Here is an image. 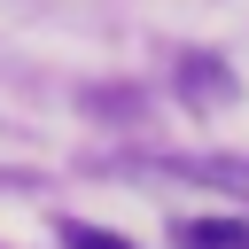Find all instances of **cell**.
<instances>
[{"label": "cell", "mask_w": 249, "mask_h": 249, "mask_svg": "<svg viewBox=\"0 0 249 249\" xmlns=\"http://www.w3.org/2000/svg\"><path fill=\"white\" fill-rule=\"evenodd\" d=\"M132 171H156V179H202V187L249 202V163H241V156H163V163H132Z\"/></svg>", "instance_id": "cell-1"}, {"label": "cell", "mask_w": 249, "mask_h": 249, "mask_svg": "<svg viewBox=\"0 0 249 249\" xmlns=\"http://www.w3.org/2000/svg\"><path fill=\"white\" fill-rule=\"evenodd\" d=\"M171 241L179 249H249V218H179Z\"/></svg>", "instance_id": "cell-2"}, {"label": "cell", "mask_w": 249, "mask_h": 249, "mask_svg": "<svg viewBox=\"0 0 249 249\" xmlns=\"http://www.w3.org/2000/svg\"><path fill=\"white\" fill-rule=\"evenodd\" d=\"M179 93H187V101H226V93H233V70H226L218 54H187V62H179Z\"/></svg>", "instance_id": "cell-3"}, {"label": "cell", "mask_w": 249, "mask_h": 249, "mask_svg": "<svg viewBox=\"0 0 249 249\" xmlns=\"http://www.w3.org/2000/svg\"><path fill=\"white\" fill-rule=\"evenodd\" d=\"M62 249H132L124 233H109V226H86V218H62Z\"/></svg>", "instance_id": "cell-4"}]
</instances>
